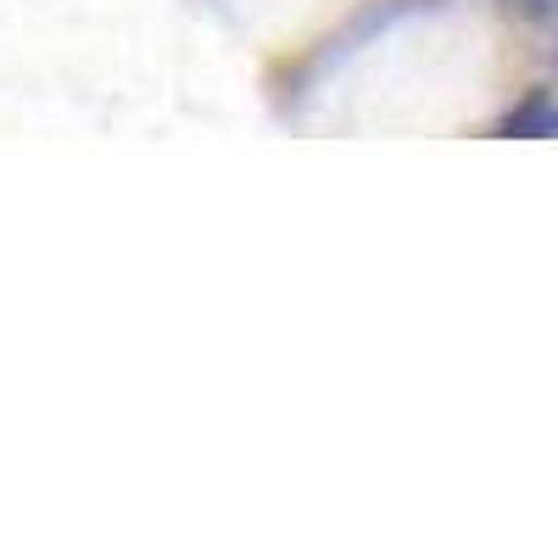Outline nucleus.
<instances>
[{"instance_id": "f03ea898", "label": "nucleus", "mask_w": 558, "mask_h": 558, "mask_svg": "<svg viewBox=\"0 0 558 558\" xmlns=\"http://www.w3.org/2000/svg\"><path fill=\"white\" fill-rule=\"evenodd\" d=\"M508 7H514V12H525V17H553V0H508Z\"/></svg>"}, {"instance_id": "f257e3e1", "label": "nucleus", "mask_w": 558, "mask_h": 558, "mask_svg": "<svg viewBox=\"0 0 558 558\" xmlns=\"http://www.w3.org/2000/svg\"><path fill=\"white\" fill-rule=\"evenodd\" d=\"M502 134H520V140H547V134H558V112H553L547 89H531V96L502 118Z\"/></svg>"}]
</instances>
